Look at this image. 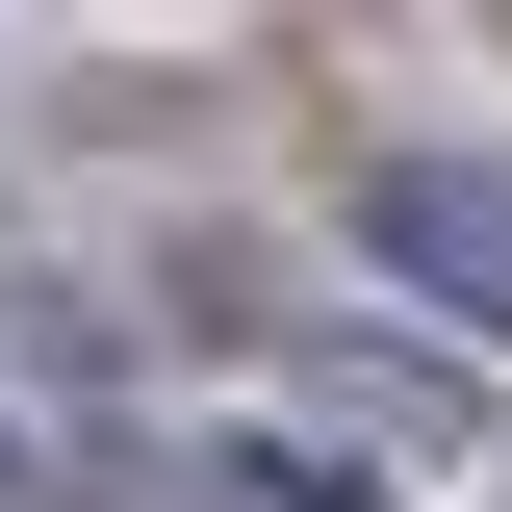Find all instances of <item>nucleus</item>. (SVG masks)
<instances>
[{
  "label": "nucleus",
  "mask_w": 512,
  "mask_h": 512,
  "mask_svg": "<svg viewBox=\"0 0 512 512\" xmlns=\"http://www.w3.org/2000/svg\"><path fill=\"white\" fill-rule=\"evenodd\" d=\"M359 256L436 333H512V154H384V180H359Z\"/></svg>",
  "instance_id": "nucleus-1"
}]
</instances>
